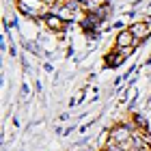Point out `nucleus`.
Here are the masks:
<instances>
[{"mask_svg":"<svg viewBox=\"0 0 151 151\" xmlns=\"http://www.w3.org/2000/svg\"><path fill=\"white\" fill-rule=\"evenodd\" d=\"M37 24H45L52 32H63V30L67 28V22H65L60 15H56V13H47V15H45L43 19H39Z\"/></svg>","mask_w":151,"mask_h":151,"instance_id":"2","label":"nucleus"},{"mask_svg":"<svg viewBox=\"0 0 151 151\" xmlns=\"http://www.w3.org/2000/svg\"><path fill=\"white\" fill-rule=\"evenodd\" d=\"M129 30H132V35L136 39V45H140L142 41H147L149 35H151V26L147 22H134L132 26H129Z\"/></svg>","mask_w":151,"mask_h":151,"instance_id":"3","label":"nucleus"},{"mask_svg":"<svg viewBox=\"0 0 151 151\" xmlns=\"http://www.w3.org/2000/svg\"><path fill=\"white\" fill-rule=\"evenodd\" d=\"M15 6H17V11L22 13V15L32 17L35 22L43 19L47 13H50V6H47L43 0H17Z\"/></svg>","mask_w":151,"mask_h":151,"instance_id":"1","label":"nucleus"},{"mask_svg":"<svg viewBox=\"0 0 151 151\" xmlns=\"http://www.w3.org/2000/svg\"><path fill=\"white\" fill-rule=\"evenodd\" d=\"M104 2H110V0H104Z\"/></svg>","mask_w":151,"mask_h":151,"instance_id":"6","label":"nucleus"},{"mask_svg":"<svg viewBox=\"0 0 151 151\" xmlns=\"http://www.w3.org/2000/svg\"><path fill=\"white\" fill-rule=\"evenodd\" d=\"M114 43H116V47H129V45H136V39H134V35H132V30L125 28V30H119Z\"/></svg>","mask_w":151,"mask_h":151,"instance_id":"4","label":"nucleus"},{"mask_svg":"<svg viewBox=\"0 0 151 151\" xmlns=\"http://www.w3.org/2000/svg\"><path fill=\"white\" fill-rule=\"evenodd\" d=\"M123 60H125V58H123V56H121V52L114 47L112 52H108L106 56H104V65H106V67H116V65H121Z\"/></svg>","mask_w":151,"mask_h":151,"instance_id":"5","label":"nucleus"}]
</instances>
